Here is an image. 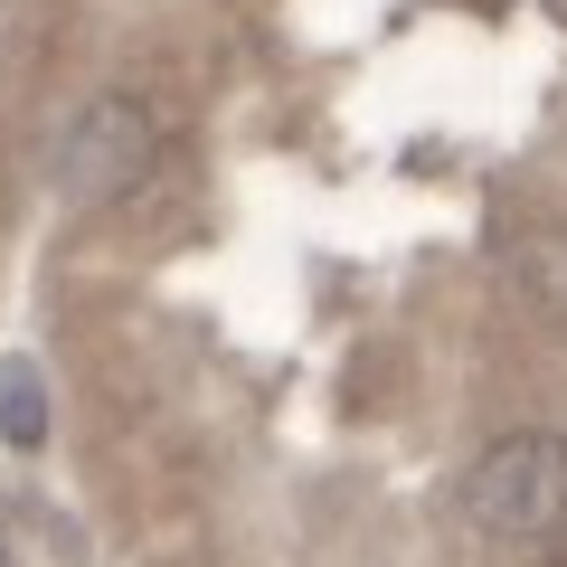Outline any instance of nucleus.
<instances>
[{
    "mask_svg": "<svg viewBox=\"0 0 567 567\" xmlns=\"http://www.w3.org/2000/svg\"><path fill=\"white\" fill-rule=\"evenodd\" d=\"M162 171V104L152 95H95L58 142V189L66 199H123Z\"/></svg>",
    "mask_w": 567,
    "mask_h": 567,
    "instance_id": "2",
    "label": "nucleus"
},
{
    "mask_svg": "<svg viewBox=\"0 0 567 567\" xmlns=\"http://www.w3.org/2000/svg\"><path fill=\"white\" fill-rule=\"evenodd\" d=\"M454 502H464V520L483 529V539H502V548L558 539L567 529V435H548V425L492 435V445L464 464Z\"/></svg>",
    "mask_w": 567,
    "mask_h": 567,
    "instance_id": "1",
    "label": "nucleus"
},
{
    "mask_svg": "<svg viewBox=\"0 0 567 567\" xmlns=\"http://www.w3.org/2000/svg\"><path fill=\"white\" fill-rule=\"evenodd\" d=\"M0 445H20V454H39L48 445V379H39V360H0Z\"/></svg>",
    "mask_w": 567,
    "mask_h": 567,
    "instance_id": "3",
    "label": "nucleus"
}]
</instances>
